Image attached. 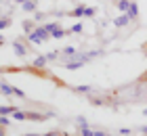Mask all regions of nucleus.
<instances>
[{
    "mask_svg": "<svg viewBox=\"0 0 147 136\" xmlns=\"http://www.w3.org/2000/svg\"><path fill=\"white\" fill-rule=\"evenodd\" d=\"M13 119L17 121H36V124H40V121H46L53 117V113H40V111H21V109H17L15 113L11 115Z\"/></svg>",
    "mask_w": 147,
    "mask_h": 136,
    "instance_id": "obj_1",
    "label": "nucleus"
},
{
    "mask_svg": "<svg viewBox=\"0 0 147 136\" xmlns=\"http://www.w3.org/2000/svg\"><path fill=\"white\" fill-rule=\"evenodd\" d=\"M97 54H99L97 50H95V52H78L76 57H71V59L65 61V65H63V67H65L67 71H76V69H80V67H84L90 59H95Z\"/></svg>",
    "mask_w": 147,
    "mask_h": 136,
    "instance_id": "obj_2",
    "label": "nucleus"
},
{
    "mask_svg": "<svg viewBox=\"0 0 147 136\" xmlns=\"http://www.w3.org/2000/svg\"><path fill=\"white\" fill-rule=\"evenodd\" d=\"M13 52L17 57H28L30 52H36V50H34V44L30 42L28 36H17L13 40Z\"/></svg>",
    "mask_w": 147,
    "mask_h": 136,
    "instance_id": "obj_3",
    "label": "nucleus"
},
{
    "mask_svg": "<svg viewBox=\"0 0 147 136\" xmlns=\"http://www.w3.org/2000/svg\"><path fill=\"white\" fill-rule=\"evenodd\" d=\"M28 38H30V42L34 44V46H40V44H44V42H49V40H51V33L46 31L44 25L42 27L36 25V29L32 31V33H28Z\"/></svg>",
    "mask_w": 147,
    "mask_h": 136,
    "instance_id": "obj_4",
    "label": "nucleus"
},
{
    "mask_svg": "<svg viewBox=\"0 0 147 136\" xmlns=\"http://www.w3.org/2000/svg\"><path fill=\"white\" fill-rule=\"evenodd\" d=\"M126 15L130 17V21H139V4H137V0H130V6H128V11H126Z\"/></svg>",
    "mask_w": 147,
    "mask_h": 136,
    "instance_id": "obj_5",
    "label": "nucleus"
},
{
    "mask_svg": "<svg viewBox=\"0 0 147 136\" xmlns=\"http://www.w3.org/2000/svg\"><path fill=\"white\" fill-rule=\"evenodd\" d=\"M21 11L23 13H36L38 11V0H25L21 4Z\"/></svg>",
    "mask_w": 147,
    "mask_h": 136,
    "instance_id": "obj_6",
    "label": "nucleus"
},
{
    "mask_svg": "<svg viewBox=\"0 0 147 136\" xmlns=\"http://www.w3.org/2000/svg\"><path fill=\"white\" fill-rule=\"evenodd\" d=\"M128 23H130V17L126 15V13H122L120 17H116V19H113V25H116V27H120V29H122V27H126Z\"/></svg>",
    "mask_w": 147,
    "mask_h": 136,
    "instance_id": "obj_7",
    "label": "nucleus"
},
{
    "mask_svg": "<svg viewBox=\"0 0 147 136\" xmlns=\"http://www.w3.org/2000/svg\"><path fill=\"white\" fill-rule=\"evenodd\" d=\"M59 52H61V57L67 61V59H71V57H76L78 54V50L74 48V46H65V48H59Z\"/></svg>",
    "mask_w": 147,
    "mask_h": 136,
    "instance_id": "obj_8",
    "label": "nucleus"
},
{
    "mask_svg": "<svg viewBox=\"0 0 147 136\" xmlns=\"http://www.w3.org/2000/svg\"><path fill=\"white\" fill-rule=\"evenodd\" d=\"M84 11H86V4L82 2V4H78L76 9L67 11V17H84Z\"/></svg>",
    "mask_w": 147,
    "mask_h": 136,
    "instance_id": "obj_9",
    "label": "nucleus"
},
{
    "mask_svg": "<svg viewBox=\"0 0 147 136\" xmlns=\"http://www.w3.org/2000/svg\"><path fill=\"white\" fill-rule=\"evenodd\" d=\"M69 90L76 92V94H90L92 86H88V84H84V86H69Z\"/></svg>",
    "mask_w": 147,
    "mask_h": 136,
    "instance_id": "obj_10",
    "label": "nucleus"
},
{
    "mask_svg": "<svg viewBox=\"0 0 147 136\" xmlns=\"http://www.w3.org/2000/svg\"><path fill=\"white\" fill-rule=\"evenodd\" d=\"M34 29H36V19H34V17H32V19H25V21H23V33L28 36V33H32Z\"/></svg>",
    "mask_w": 147,
    "mask_h": 136,
    "instance_id": "obj_11",
    "label": "nucleus"
},
{
    "mask_svg": "<svg viewBox=\"0 0 147 136\" xmlns=\"http://www.w3.org/2000/svg\"><path fill=\"white\" fill-rule=\"evenodd\" d=\"M46 63H49L46 54H36V59H34V63H32V65H34V67H42V69H44Z\"/></svg>",
    "mask_w": 147,
    "mask_h": 136,
    "instance_id": "obj_12",
    "label": "nucleus"
},
{
    "mask_svg": "<svg viewBox=\"0 0 147 136\" xmlns=\"http://www.w3.org/2000/svg\"><path fill=\"white\" fill-rule=\"evenodd\" d=\"M17 109V105H0V115H13Z\"/></svg>",
    "mask_w": 147,
    "mask_h": 136,
    "instance_id": "obj_13",
    "label": "nucleus"
},
{
    "mask_svg": "<svg viewBox=\"0 0 147 136\" xmlns=\"http://www.w3.org/2000/svg\"><path fill=\"white\" fill-rule=\"evenodd\" d=\"M113 4H116L118 11L126 13V11H128V6H130V0H113Z\"/></svg>",
    "mask_w": 147,
    "mask_h": 136,
    "instance_id": "obj_14",
    "label": "nucleus"
},
{
    "mask_svg": "<svg viewBox=\"0 0 147 136\" xmlns=\"http://www.w3.org/2000/svg\"><path fill=\"white\" fill-rule=\"evenodd\" d=\"M0 94H4V96H13V84H9L6 80H2V92Z\"/></svg>",
    "mask_w": 147,
    "mask_h": 136,
    "instance_id": "obj_15",
    "label": "nucleus"
},
{
    "mask_svg": "<svg viewBox=\"0 0 147 136\" xmlns=\"http://www.w3.org/2000/svg\"><path fill=\"white\" fill-rule=\"evenodd\" d=\"M13 25V17H0V29H6V27H11Z\"/></svg>",
    "mask_w": 147,
    "mask_h": 136,
    "instance_id": "obj_16",
    "label": "nucleus"
},
{
    "mask_svg": "<svg viewBox=\"0 0 147 136\" xmlns=\"http://www.w3.org/2000/svg\"><path fill=\"white\" fill-rule=\"evenodd\" d=\"M44 27H46V31H49V33H53V31H57V29H61V23H59V21H53V23H46Z\"/></svg>",
    "mask_w": 147,
    "mask_h": 136,
    "instance_id": "obj_17",
    "label": "nucleus"
},
{
    "mask_svg": "<svg viewBox=\"0 0 147 136\" xmlns=\"http://www.w3.org/2000/svg\"><path fill=\"white\" fill-rule=\"evenodd\" d=\"M76 126L78 128H88V119L82 117V115H78V117H76Z\"/></svg>",
    "mask_w": 147,
    "mask_h": 136,
    "instance_id": "obj_18",
    "label": "nucleus"
},
{
    "mask_svg": "<svg viewBox=\"0 0 147 136\" xmlns=\"http://www.w3.org/2000/svg\"><path fill=\"white\" fill-rule=\"evenodd\" d=\"M13 96H19V98H28V96H25V92L21 90V88H15V86H13Z\"/></svg>",
    "mask_w": 147,
    "mask_h": 136,
    "instance_id": "obj_19",
    "label": "nucleus"
},
{
    "mask_svg": "<svg viewBox=\"0 0 147 136\" xmlns=\"http://www.w3.org/2000/svg\"><path fill=\"white\" fill-rule=\"evenodd\" d=\"M95 15H97V9H95V6H86L84 17H95Z\"/></svg>",
    "mask_w": 147,
    "mask_h": 136,
    "instance_id": "obj_20",
    "label": "nucleus"
},
{
    "mask_svg": "<svg viewBox=\"0 0 147 136\" xmlns=\"http://www.w3.org/2000/svg\"><path fill=\"white\" fill-rule=\"evenodd\" d=\"M82 29H84L82 23H76V25H71V27H69V33H80Z\"/></svg>",
    "mask_w": 147,
    "mask_h": 136,
    "instance_id": "obj_21",
    "label": "nucleus"
},
{
    "mask_svg": "<svg viewBox=\"0 0 147 136\" xmlns=\"http://www.w3.org/2000/svg\"><path fill=\"white\" fill-rule=\"evenodd\" d=\"M59 57H61V52H59V50H55V52H49V54H46V59H49V61H57Z\"/></svg>",
    "mask_w": 147,
    "mask_h": 136,
    "instance_id": "obj_22",
    "label": "nucleus"
},
{
    "mask_svg": "<svg viewBox=\"0 0 147 136\" xmlns=\"http://www.w3.org/2000/svg\"><path fill=\"white\" fill-rule=\"evenodd\" d=\"M40 136H63L61 130H51V132H44V134H40Z\"/></svg>",
    "mask_w": 147,
    "mask_h": 136,
    "instance_id": "obj_23",
    "label": "nucleus"
},
{
    "mask_svg": "<svg viewBox=\"0 0 147 136\" xmlns=\"http://www.w3.org/2000/svg\"><path fill=\"white\" fill-rule=\"evenodd\" d=\"M0 124L9 128V126H11V119H9V115H0Z\"/></svg>",
    "mask_w": 147,
    "mask_h": 136,
    "instance_id": "obj_24",
    "label": "nucleus"
},
{
    "mask_svg": "<svg viewBox=\"0 0 147 136\" xmlns=\"http://www.w3.org/2000/svg\"><path fill=\"white\" fill-rule=\"evenodd\" d=\"M135 132H143V136H145V134H147V126H139Z\"/></svg>",
    "mask_w": 147,
    "mask_h": 136,
    "instance_id": "obj_25",
    "label": "nucleus"
},
{
    "mask_svg": "<svg viewBox=\"0 0 147 136\" xmlns=\"http://www.w3.org/2000/svg\"><path fill=\"white\" fill-rule=\"evenodd\" d=\"M95 136H109L105 130H95Z\"/></svg>",
    "mask_w": 147,
    "mask_h": 136,
    "instance_id": "obj_26",
    "label": "nucleus"
},
{
    "mask_svg": "<svg viewBox=\"0 0 147 136\" xmlns=\"http://www.w3.org/2000/svg\"><path fill=\"white\" fill-rule=\"evenodd\" d=\"M0 136H6V126L0 124Z\"/></svg>",
    "mask_w": 147,
    "mask_h": 136,
    "instance_id": "obj_27",
    "label": "nucleus"
},
{
    "mask_svg": "<svg viewBox=\"0 0 147 136\" xmlns=\"http://www.w3.org/2000/svg\"><path fill=\"white\" fill-rule=\"evenodd\" d=\"M4 44H6V38L2 36V33H0V48H2V46H4Z\"/></svg>",
    "mask_w": 147,
    "mask_h": 136,
    "instance_id": "obj_28",
    "label": "nucleus"
},
{
    "mask_svg": "<svg viewBox=\"0 0 147 136\" xmlns=\"http://www.w3.org/2000/svg\"><path fill=\"white\" fill-rule=\"evenodd\" d=\"M23 136H40V134H36V132H25Z\"/></svg>",
    "mask_w": 147,
    "mask_h": 136,
    "instance_id": "obj_29",
    "label": "nucleus"
},
{
    "mask_svg": "<svg viewBox=\"0 0 147 136\" xmlns=\"http://www.w3.org/2000/svg\"><path fill=\"white\" fill-rule=\"evenodd\" d=\"M141 50H143V52L147 54V42H143V46H141Z\"/></svg>",
    "mask_w": 147,
    "mask_h": 136,
    "instance_id": "obj_30",
    "label": "nucleus"
},
{
    "mask_svg": "<svg viewBox=\"0 0 147 136\" xmlns=\"http://www.w3.org/2000/svg\"><path fill=\"white\" fill-rule=\"evenodd\" d=\"M143 96L147 98V84H145V88H143Z\"/></svg>",
    "mask_w": 147,
    "mask_h": 136,
    "instance_id": "obj_31",
    "label": "nucleus"
},
{
    "mask_svg": "<svg viewBox=\"0 0 147 136\" xmlns=\"http://www.w3.org/2000/svg\"><path fill=\"white\" fill-rule=\"evenodd\" d=\"M15 2H17V4H19V6H21V4H23V2H25V0H15Z\"/></svg>",
    "mask_w": 147,
    "mask_h": 136,
    "instance_id": "obj_32",
    "label": "nucleus"
},
{
    "mask_svg": "<svg viewBox=\"0 0 147 136\" xmlns=\"http://www.w3.org/2000/svg\"><path fill=\"white\" fill-rule=\"evenodd\" d=\"M0 92H2V80H0Z\"/></svg>",
    "mask_w": 147,
    "mask_h": 136,
    "instance_id": "obj_33",
    "label": "nucleus"
}]
</instances>
